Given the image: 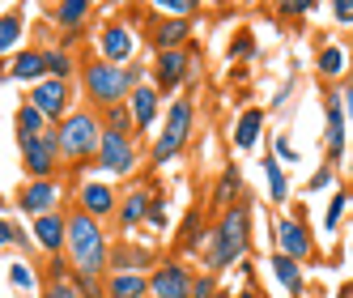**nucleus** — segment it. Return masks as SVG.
Segmentation results:
<instances>
[{"instance_id": "1", "label": "nucleus", "mask_w": 353, "mask_h": 298, "mask_svg": "<svg viewBox=\"0 0 353 298\" xmlns=\"http://www.w3.org/2000/svg\"><path fill=\"white\" fill-rule=\"evenodd\" d=\"M64 247H68L72 272H81V277H103L111 264V239L103 230V221L85 217L81 209H72L64 217Z\"/></svg>"}, {"instance_id": "2", "label": "nucleus", "mask_w": 353, "mask_h": 298, "mask_svg": "<svg viewBox=\"0 0 353 298\" xmlns=\"http://www.w3.org/2000/svg\"><path fill=\"white\" fill-rule=\"evenodd\" d=\"M141 81H145V68H141V64H128V68L107 64V60L81 64V90H85V98H90V107H98V111L123 107V103H128V94H132Z\"/></svg>"}, {"instance_id": "3", "label": "nucleus", "mask_w": 353, "mask_h": 298, "mask_svg": "<svg viewBox=\"0 0 353 298\" xmlns=\"http://www.w3.org/2000/svg\"><path fill=\"white\" fill-rule=\"evenodd\" d=\"M60 132V158L72 162V166H85L98 158V141H103V115L90 111V107H77L68 111L64 123H56Z\"/></svg>"}, {"instance_id": "4", "label": "nucleus", "mask_w": 353, "mask_h": 298, "mask_svg": "<svg viewBox=\"0 0 353 298\" xmlns=\"http://www.w3.org/2000/svg\"><path fill=\"white\" fill-rule=\"evenodd\" d=\"M251 247V209L247 205H230L221 209L217 230L209 235V264L213 268H230L247 256Z\"/></svg>"}, {"instance_id": "5", "label": "nucleus", "mask_w": 353, "mask_h": 298, "mask_svg": "<svg viewBox=\"0 0 353 298\" xmlns=\"http://www.w3.org/2000/svg\"><path fill=\"white\" fill-rule=\"evenodd\" d=\"M192 119H196V107H192V98H174L170 111H166V128L154 137V154H149V162L154 166H166L179 149L188 145L192 137Z\"/></svg>"}, {"instance_id": "6", "label": "nucleus", "mask_w": 353, "mask_h": 298, "mask_svg": "<svg viewBox=\"0 0 353 298\" xmlns=\"http://www.w3.org/2000/svg\"><path fill=\"white\" fill-rule=\"evenodd\" d=\"M21 145V166H26V179H56L60 170V132L47 128L39 137H17Z\"/></svg>"}, {"instance_id": "7", "label": "nucleus", "mask_w": 353, "mask_h": 298, "mask_svg": "<svg viewBox=\"0 0 353 298\" xmlns=\"http://www.w3.org/2000/svg\"><path fill=\"white\" fill-rule=\"evenodd\" d=\"M98 170H107V175H132L141 154H137V141L119 128H103V141H98Z\"/></svg>"}, {"instance_id": "8", "label": "nucleus", "mask_w": 353, "mask_h": 298, "mask_svg": "<svg viewBox=\"0 0 353 298\" xmlns=\"http://www.w3.org/2000/svg\"><path fill=\"white\" fill-rule=\"evenodd\" d=\"M26 103L56 128V123H64V115H68V107H72V86H68V81H56V77H43L39 86H30V98H26Z\"/></svg>"}, {"instance_id": "9", "label": "nucleus", "mask_w": 353, "mask_h": 298, "mask_svg": "<svg viewBox=\"0 0 353 298\" xmlns=\"http://www.w3.org/2000/svg\"><path fill=\"white\" fill-rule=\"evenodd\" d=\"M276 256H285L294 264H307L315 256V239L307 230V221L298 217H276Z\"/></svg>"}, {"instance_id": "10", "label": "nucleus", "mask_w": 353, "mask_h": 298, "mask_svg": "<svg viewBox=\"0 0 353 298\" xmlns=\"http://www.w3.org/2000/svg\"><path fill=\"white\" fill-rule=\"evenodd\" d=\"M132 56H137V30H132V26H123V21H107L103 34H98V60L128 68Z\"/></svg>"}, {"instance_id": "11", "label": "nucleus", "mask_w": 353, "mask_h": 298, "mask_svg": "<svg viewBox=\"0 0 353 298\" xmlns=\"http://www.w3.org/2000/svg\"><path fill=\"white\" fill-rule=\"evenodd\" d=\"M149 298H192V272L179 260H166L149 272Z\"/></svg>"}, {"instance_id": "12", "label": "nucleus", "mask_w": 353, "mask_h": 298, "mask_svg": "<svg viewBox=\"0 0 353 298\" xmlns=\"http://www.w3.org/2000/svg\"><path fill=\"white\" fill-rule=\"evenodd\" d=\"M192 77V52H158L154 56V90L158 94H170V90H179L183 81Z\"/></svg>"}, {"instance_id": "13", "label": "nucleus", "mask_w": 353, "mask_h": 298, "mask_svg": "<svg viewBox=\"0 0 353 298\" xmlns=\"http://www.w3.org/2000/svg\"><path fill=\"white\" fill-rule=\"evenodd\" d=\"M56 205H60V183L56 179H30L17 192V209L30 213V221L43 217V213H56Z\"/></svg>"}, {"instance_id": "14", "label": "nucleus", "mask_w": 353, "mask_h": 298, "mask_svg": "<svg viewBox=\"0 0 353 298\" xmlns=\"http://www.w3.org/2000/svg\"><path fill=\"white\" fill-rule=\"evenodd\" d=\"M115 205H119V196H115V188H111V183L90 179V183H81V188H77V209H81L85 217H94V221L115 217Z\"/></svg>"}, {"instance_id": "15", "label": "nucleus", "mask_w": 353, "mask_h": 298, "mask_svg": "<svg viewBox=\"0 0 353 298\" xmlns=\"http://www.w3.org/2000/svg\"><path fill=\"white\" fill-rule=\"evenodd\" d=\"M123 107H128V115H132V123H137V128H141V132H149V128L158 123L162 94H158L154 86H145V81H141V86L128 94V103H123Z\"/></svg>"}, {"instance_id": "16", "label": "nucleus", "mask_w": 353, "mask_h": 298, "mask_svg": "<svg viewBox=\"0 0 353 298\" xmlns=\"http://www.w3.org/2000/svg\"><path fill=\"white\" fill-rule=\"evenodd\" d=\"M30 239H34V247H43L47 256H60L64 252V213L56 209V213L34 217L30 221Z\"/></svg>"}, {"instance_id": "17", "label": "nucleus", "mask_w": 353, "mask_h": 298, "mask_svg": "<svg viewBox=\"0 0 353 298\" xmlns=\"http://www.w3.org/2000/svg\"><path fill=\"white\" fill-rule=\"evenodd\" d=\"M323 145H327V158L341 162V154H345V111H341L336 94H327V103H323Z\"/></svg>"}, {"instance_id": "18", "label": "nucleus", "mask_w": 353, "mask_h": 298, "mask_svg": "<svg viewBox=\"0 0 353 298\" xmlns=\"http://www.w3.org/2000/svg\"><path fill=\"white\" fill-rule=\"evenodd\" d=\"M103 298H149L145 272H111L103 281Z\"/></svg>"}, {"instance_id": "19", "label": "nucleus", "mask_w": 353, "mask_h": 298, "mask_svg": "<svg viewBox=\"0 0 353 298\" xmlns=\"http://www.w3.org/2000/svg\"><path fill=\"white\" fill-rule=\"evenodd\" d=\"M5 72H9L13 81H26V86H39V81L47 77V64H43V52H34V47H30V52H17V56H13V64H5Z\"/></svg>"}, {"instance_id": "20", "label": "nucleus", "mask_w": 353, "mask_h": 298, "mask_svg": "<svg viewBox=\"0 0 353 298\" xmlns=\"http://www.w3.org/2000/svg\"><path fill=\"white\" fill-rule=\"evenodd\" d=\"M188 39H192V21H183V17H162L154 26L158 52H179V43H188Z\"/></svg>"}, {"instance_id": "21", "label": "nucleus", "mask_w": 353, "mask_h": 298, "mask_svg": "<svg viewBox=\"0 0 353 298\" xmlns=\"http://www.w3.org/2000/svg\"><path fill=\"white\" fill-rule=\"evenodd\" d=\"M149 196L145 188H137V192H128V196H119V205H115V217H119V226L123 230H132L137 221H145V213H149Z\"/></svg>"}, {"instance_id": "22", "label": "nucleus", "mask_w": 353, "mask_h": 298, "mask_svg": "<svg viewBox=\"0 0 353 298\" xmlns=\"http://www.w3.org/2000/svg\"><path fill=\"white\" fill-rule=\"evenodd\" d=\"M260 132H264V111H260V107H247V111L239 115V123H234V145H239V149H256Z\"/></svg>"}, {"instance_id": "23", "label": "nucleus", "mask_w": 353, "mask_h": 298, "mask_svg": "<svg viewBox=\"0 0 353 298\" xmlns=\"http://www.w3.org/2000/svg\"><path fill=\"white\" fill-rule=\"evenodd\" d=\"M315 68H319L323 81H336V77H345V68H349V52L336 47V43H327L319 52V60H315Z\"/></svg>"}, {"instance_id": "24", "label": "nucleus", "mask_w": 353, "mask_h": 298, "mask_svg": "<svg viewBox=\"0 0 353 298\" xmlns=\"http://www.w3.org/2000/svg\"><path fill=\"white\" fill-rule=\"evenodd\" d=\"M264 166V179H268V201L272 205H285V196H290V179H285V166L281 162H276L272 154L260 162Z\"/></svg>"}, {"instance_id": "25", "label": "nucleus", "mask_w": 353, "mask_h": 298, "mask_svg": "<svg viewBox=\"0 0 353 298\" xmlns=\"http://www.w3.org/2000/svg\"><path fill=\"white\" fill-rule=\"evenodd\" d=\"M268 268H272V277L281 281L294 298H302V264H294V260H285V256H276V252H272Z\"/></svg>"}, {"instance_id": "26", "label": "nucleus", "mask_w": 353, "mask_h": 298, "mask_svg": "<svg viewBox=\"0 0 353 298\" xmlns=\"http://www.w3.org/2000/svg\"><path fill=\"white\" fill-rule=\"evenodd\" d=\"M239 183H243L239 166H225L221 179H217V188H213V205H217V209H230V196L239 192Z\"/></svg>"}, {"instance_id": "27", "label": "nucleus", "mask_w": 353, "mask_h": 298, "mask_svg": "<svg viewBox=\"0 0 353 298\" xmlns=\"http://www.w3.org/2000/svg\"><path fill=\"white\" fill-rule=\"evenodd\" d=\"M13 119H17V137H39V132H47V128H52V123H47V119H43V115H39L30 103H21Z\"/></svg>"}, {"instance_id": "28", "label": "nucleus", "mask_w": 353, "mask_h": 298, "mask_svg": "<svg viewBox=\"0 0 353 298\" xmlns=\"http://www.w3.org/2000/svg\"><path fill=\"white\" fill-rule=\"evenodd\" d=\"M43 64H47V77H56V81H68L72 77V52H60V47H52V52H43Z\"/></svg>"}, {"instance_id": "29", "label": "nucleus", "mask_w": 353, "mask_h": 298, "mask_svg": "<svg viewBox=\"0 0 353 298\" xmlns=\"http://www.w3.org/2000/svg\"><path fill=\"white\" fill-rule=\"evenodd\" d=\"M21 43V9H9L5 17H0V56L9 52V47Z\"/></svg>"}, {"instance_id": "30", "label": "nucleus", "mask_w": 353, "mask_h": 298, "mask_svg": "<svg viewBox=\"0 0 353 298\" xmlns=\"http://www.w3.org/2000/svg\"><path fill=\"white\" fill-rule=\"evenodd\" d=\"M90 13H94V9L85 5V0H68V5H60V9H56V21H60L64 30H77Z\"/></svg>"}, {"instance_id": "31", "label": "nucleus", "mask_w": 353, "mask_h": 298, "mask_svg": "<svg viewBox=\"0 0 353 298\" xmlns=\"http://www.w3.org/2000/svg\"><path fill=\"white\" fill-rule=\"evenodd\" d=\"M345 209H349V192H336L332 201H327V213H323V230H336V221L345 217Z\"/></svg>"}, {"instance_id": "32", "label": "nucleus", "mask_w": 353, "mask_h": 298, "mask_svg": "<svg viewBox=\"0 0 353 298\" xmlns=\"http://www.w3.org/2000/svg\"><path fill=\"white\" fill-rule=\"evenodd\" d=\"M9 286H13V290H34V286H39L34 268H26L21 260H17V264H9Z\"/></svg>"}, {"instance_id": "33", "label": "nucleus", "mask_w": 353, "mask_h": 298, "mask_svg": "<svg viewBox=\"0 0 353 298\" xmlns=\"http://www.w3.org/2000/svg\"><path fill=\"white\" fill-rule=\"evenodd\" d=\"M103 128L132 132V115H128V107H111V111H103Z\"/></svg>"}, {"instance_id": "34", "label": "nucleus", "mask_w": 353, "mask_h": 298, "mask_svg": "<svg viewBox=\"0 0 353 298\" xmlns=\"http://www.w3.org/2000/svg\"><path fill=\"white\" fill-rule=\"evenodd\" d=\"M200 230H205V226H200V213H192L188 217V226H183V239H179V247H183V252H200Z\"/></svg>"}, {"instance_id": "35", "label": "nucleus", "mask_w": 353, "mask_h": 298, "mask_svg": "<svg viewBox=\"0 0 353 298\" xmlns=\"http://www.w3.org/2000/svg\"><path fill=\"white\" fill-rule=\"evenodd\" d=\"M72 286H77L81 298H103V277H81V272H72Z\"/></svg>"}, {"instance_id": "36", "label": "nucleus", "mask_w": 353, "mask_h": 298, "mask_svg": "<svg viewBox=\"0 0 353 298\" xmlns=\"http://www.w3.org/2000/svg\"><path fill=\"white\" fill-rule=\"evenodd\" d=\"M43 298H81V294H77V286H72V277H60V281H47Z\"/></svg>"}, {"instance_id": "37", "label": "nucleus", "mask_w": 353, "mask_h": 298, "mask_svg": "<svg viewBox=\"0 0 353 298\" xmlns=\"http://www.w3.org/2000/svg\"><path fill=\"white\" fill-rule=\"evenodd\" d=\"M192 9H196V5H188V0H162V5H158L162 17H183V21L192 17Z\"/></svg>"}, {"instance_id": "38", "label": "nucleus", "mask_w": 353, "mask_h": 298, "mask_svg": "<svg viewBox=\"0 0 353 298\" xmlns=\"http://www.w3.org/2000/svg\"><path fill=\"white\" fill-rule=\"evenodd\" d=\"M145 221H149V226H154V230H166V205L158 201V196H154V201H149V213H145Z\"/></svg>"}, {"instance_id": "39", "label": "nucleus", "mask_w": 353, "mask_h": 298, "mask_svg": "<svg viewBox=\"0 0 353 298\" xmlns=\"http://www.w3.org/2000/svg\"><path fill=\"white\" fill-rule=\"evenodd\" d=\"M332 175H336V166H319L315 175H311V183H307V192H323V188H332Z\"/></svg>"}, {"instance_id": "40", "label": "nucleus", "mask_w": 353, "mask_h": 298, "mask_svg": "<svg viewBox=\"0 0 353 298\" xmlns=\"http://www.w3.org/2000/svg\"><path fill=\"white\" fill-rule=\"evenodd\" d=\"M192 298H217V281L213 277H192Z\"/></svg>"}, {"instance_id": "41", "label": "nucleus", "mask_w": 353, "mask_h": 298, "mask_svg": "<svg viewBox=\"0 0 353 298\" xmlns=\"http://www.w3.org/2000/svg\"><path fill=\"white\" fill-rule=\"evenodd\" d=\"M251 52H256V43H251V34H239V39L230 43V60H234V56H239V60H247Z\"/></svg>"}, {"instance_id": "42", "label": "nucleus", "mask_w": 353, "mask_h": 298, "mask_svg": "<svg viewBox=\"0 0 353 298\" xmlns=\"http://www.w3.org/2000/svg\"><path fill=\"white\" fill-rule=\"evenodd\" d=\"M276 162H298V149L290 137H276Z\"/></svg>"}, {"instance_id": "43", "label": "nucleus", "mask_w": 353, "mask_h": 298, "mask_svg": "<svg viewBox=\"0 0 353 298\" xmlns=\"http://www.w3.org/2000/svg\"><path fill=\"white\" fill-rule=\"evenodd\" d=\"M332 17L341 21V26H353V0H341V5H332Z\"/></svg>"}, {"instance_id": "44", "label": "nucleus", "mask_w": 353, "mask_h": 298, "mask_svg": "<svg viewBox=\"0 0 353 298\" xmlns=\"http://www.w3.org/2000/svg\"><path fill=\"white\" fill-rule=\"evenodd\" d=\"M9 243H21V235H17V230L9 226L5 217H0V247H9Z\"/></svg>"}, {"instance_id": "45", "label": "nucleus", "mask_w": 353, "mask_h": 298, "mask_svg": "<svg viewBox=\"0 0 353 298\" xmlns=\"http://www.w3.org/2000/svg\"><path fill=\"white\" fill-rule=\"evenodd\" d=\"M336 98H341V111H345V119H349V115H353V81H345V90H341Z\"/></svg>"}, {"instance_id": "46", "label": "nucleus", "mask_w": 353, "mask_h": 298, "mask_svg": "<svg viewBox=\"0 0 353 298\" xmlns=\"http://www.w3.org/2000/svg\"><path fill=\"white\" fill-rule=\"evenodd\" d=\"M234 298H264V294H256V290H243V294H234Z\"/></svg>"}, {"instance_id": "47", "label": "nucleus", "mask_w": 353, "mask_h": 298, "mask_svg": "<svg viewBox=\"0 0 353 298\" xmlns=\"http://www.w3.org/2000/svg\"><path fill=\"white\" fill-rule=\"evenodd\" d=\"M5 77H9V72H5V64H0V81H5Z\"/></svg>"}]
</instances>
